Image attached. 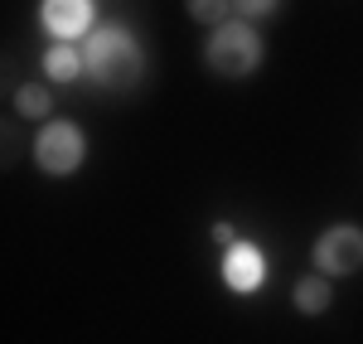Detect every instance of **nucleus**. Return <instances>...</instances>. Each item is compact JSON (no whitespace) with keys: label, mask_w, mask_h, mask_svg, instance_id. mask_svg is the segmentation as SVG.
Listing matches in <instances>:
<instances>
[{"label":"nucleus","mask_w":363,"mask_h":344,"mask_svg":"<svg viewBox=\"0 0 363 344\" xmlns=\"http://www.w3.org/2000/svg\"><path fill=\"white\" fill-rule=\"evenodd\" d=\"M39 20H44V29L58 44H73V39H83L92 29V0H44Z\"/></svg>","instance_id":"nucleus-5"},{"label":"nucleus","mask_w":363,"mask_h":344,"mask_svg":"<svg viewBox=\"0 0 363 344\" xmlns=\"http://www.w3.org/2000/svg\"><path fill=\"white\" fill-rule=\"evenodd\" d=\"M87 155V136L73 126V121H49L39 136H34V160L44 174H73Z\"/></svg>","instance_id":"nucleus-3"},{"label":"nucleus","mask_w":363,"mask_h":344,"mask_svg":"<svg viewBox=\"0 0 363 344\" xmlns=\"http://www.w3.org/2000/svg\"><path fill=\"white\" fill-rule=\"evenodd\" d=\"M262 277H267V262H262V253L252 243H233L223 253V282L238 296H252V291L262 287Z\"/></svg>","instance_id":"nucleus-6"},{"label":"nucleus","mask_w":363,"mask_h":344,"mask_svg":"<svg viewBox=\"0 0 363 344\" xmlns=\"http://www.w3.org/2000/svg\"><path fill=\"white\" fill-rule=\"evenodd\" d=\"M213 243H223V248H233L238 238H233V223H213Z\"/></svg>","instance_id":"nucleus-12"},{"label":"nucleus","mask_w":363,"mask_h":344,"mask_svg":"<svg viewBox=\"0 0 363 344\" xmlns=\"http://www.w3.org/2000/svg\"><path fill=\"white\" fill-rule=\"evenodd\" d=\"M330 301H335V291H330L325 277H301V282H296V311H301V316L330 311Z\"/></svg>","instance_id":"nucleus-8"},{"label":"nucleus","mask_w":363,"mask_h":344,"mask_svg":"<svg viewBox=\"0 0 363 344\" xmlns=\"http://www.w3.org/2000/svg\"><path fill=\"white\" fill-rule=\"evenodd\" d=\"M44 73L54 78V83H78L87 73V63H83V54L73 49V44H54L49 54H44Z\"/></svg>","instance_id":"nucleus-7"},{"label":"nucleus","mask_w":363,"mask_h":344,"mask_svg":"<svg viewBox=\"0 0 363 344\" xmlns=\"http://www.w3.org/2000/svg\"><path fill=\"white\" fill-rule=\"evenodd\" d=\"M15 107H20V116H49L54 97H49V87H44V83H25L20 92H15Z\"/></svg>","instance_id":"nucleus-9"},{"label":"nucleus","mask_w":363,"mask_h":344,"mask_svg":"<svg viewBox=\"0 0 363 344\" xmlns=\"http://www.w3.org/2000/svg\"><path fill=\"white\" fill-rule=\"evenodd\" d=\"M203 58H208L213 73H223V78H247V73H257V63H262V34H257L247 20H228V25H218L208 34Z\"/></svg>","instance_id":"nucleus-2"},{"label":"nucleus","mask_w":363,"mask_h":344,"mask_svg":"<svg viewBox=\"0 0 363 344\" xmlns=\"http://www.w3.org/2000/svg\"><path fill=\"white\" fill-rule=\"evenodd\" d=\"M83 63H87V78L112 92H126V87L140 83V68H145V54H140L136 34L121 25H102L87 34L83 44Z\"/></svg>","instance_id":"nucleus-1"},{"label":"nucleus","mask_w":363,"mask_h":344,"mask_svg":"<svg viewBox=\"0 0 363 344\" xmlns=\"http://www.w3.org/2000/svg\"><path fill=\"white\" fill-rule=\"evenodd\" d=\"M315 262H320L325 277H349V272H359L363 267V228H354V223L325 228L320 243H315Z\"/></svg>","instance_id":"nucleus-4"},{"label":"nucleus","mask_w":363,"mask_h":344,"mask_svg":"<svg viewBox=\"0 0 363 344\" xmlns=\"http://www.w3.org/2000/svg\"><path fill=\"white\" fill-rule=\"evenodd\" d=\"M189 5V15H194L199 25H228V10H233V0H184Z\"/></svg>","instance_id":"nucleus-10"},{"label":"nucleus","mask_w":363,"mask_h":344,"mask_svg":"<svg viewBox=\"0 0 363 344\" xmlns=\"http://www.w3.org/2000/svg\"><path fill=\"white\" fill-rule=\"evenodd\" d=\"M277 5H281V0H233V10H238L242 20H267Z\"/></svg>","instance_id":"nucleus-11"}]
</instances>
